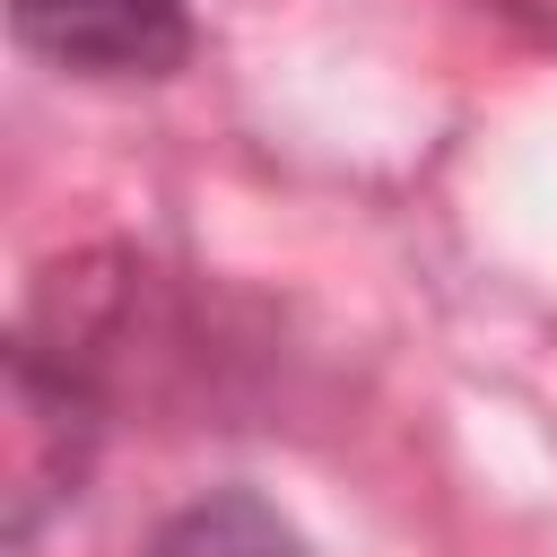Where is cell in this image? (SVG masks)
<instances>
[{
  "mask_svg": "<svg viewBox=\"0 0 557 557\" xmlns=\"http://www.w3.org/2000/svg\"><path fill=\"white\" fill-rule=\"evenodd\" d=\"M96 453V383L70 357H44V339L9 348V418H0V505L9 540H35L44 513H61Z\"/></svg>",
  "mask_w": 557,
  "mask_h": 557,
  "instance_id": "obj_1",
  "label": "cell"
},
{
  "mask_svg": "<svg viewBox=\"0 0 557 557\" xmlns=\"http://www.w3.org/2000/svg\"><path fill=\"white\" fill-rule=\"evenodd\" d=\"M9 35L70 78H174L191 61L183 0H9Z\"/></svg>",
  "mask_w": 557,
  "mask_h": 557,
  "instance_id": "obj_2",
  "label": "cell"
},
{
  "mask_svg": "<svg viewBox=\"0 0 557 557\" xmlns=\"http://www.w3.org/2000/svg\"><path fill=\"white\" fill-rule=\"evenodd\" d=\"M148 557H313V548H305V531H296L278 505H261V496H244V487H218V496L183 505V513L148 540Z\"/></svg>",
  "mask_w": 557,
  "mask_h": 557,
  "instance_id": "obj_3",
  "label": "cell"
}]
</instances>
